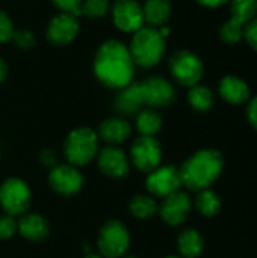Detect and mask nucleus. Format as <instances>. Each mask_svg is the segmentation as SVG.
<instances>
[{"instance_id": "nucleus-38", "label": "nucleus", "mask_w": 257, "mask_h": 258, "mask_svg": "<svg viewBox=\"0 0 257 258\" xmlns=\"http://www.w3.org/2000/svg\"><path fill=\"white\" fill-rule=\"evenodd\" d=\"M85 258H103L100 254H89V255H86Z\"/></svg>"}, {"instance_id": "nucleus-25", "label": "nucleus", "mask_w": 257, "mask_h": 258, "mask_svg": "<svg viewBox=\"0 0 257 258\" xmlns=\"http://www.w3.org/2000/svg\"><path fill=\"white\" fill-rule=\"evenodd\" d=\"M136 128L141 136H156L162 128V118L158 112L151 109H144L138 112L136 116Z\"/></svg>"}, {"instance_id": "nucleus-7", "label": "nucleus", "mask_w": 257, "mask_h": 258, "mask_svg": "<svg viewBox=\"0 0 257 258\" xmlns=\"http://www.w3.org/2000/svg\"><path fill=\"white\" fill-rule=\"evenodd\" d=\"M170 71L180 85L192 88L198 85L200 80L203 79L204 65L195 53L188 50H180L171 56Z\"/></svg>"}, {"instance_id": "nucleus-39", "label": "nucleus", "mask_w": 257, "mask_h": 258, "mask_svg": "<svg viewBox=\"0 0 257 258\" xmlns=\"http://www.w3.org/2000/svg\"><path fill=\"white\" fill-rule=\"evenodd\" d=\"M164 258H183V257H180V255H168V257H164Z\"/></svg>"}, {"instance_id": "nucleus-15", "label": "nucleus", "mask_w": 257, "mask_h": 258, "mask_svg": "<svg viewBox=\"0 0 257 258\" xmlns=\"http://www.w3.org/2000/svg\"><path fill=\"white\" fill-rule=\"evenodd\" d=\"M144 103L151 107H167L174 101L173 85L162 77H150L141 82Z\"/></svg>"}, {"instance_id": "nucleus-23", "label": "nucleus", "mask_w": 257, "mask_h": 258, "mask_svg": "<svg viewBox=\"0 0 257 258\" xmlns=\"http://www.w3.org/2000/svg\"><path fill=\"white\" fill-rule=\"evenodd\" d=\"M129 210L132 213V216H135L136 219H150L153 218L158 210H159V206L156 203V200L151 197V195H135L132 200H130V204H129Z\"/></svg>"}, {"instance_id": "nucleus-28", "label": "nucleus", "mask_w": 257, "mask_h": 258, "mask_svg": "<svg viewBox=\"0 0 257 258\" xmlns=\"http://www.w3.org/2000/svg\"><path fill=\"white\" fill-rule=\"evenodd\" d=\"M109 0H83L82 2V14L89 18H100L108 14Z\"/></svg>"}, {"instance_id": "nucleus-30", "label": "nucleus", "mask_w": 257, "mask_h": 258, "mask_svg": "<svg viewBox=\"0 0 257 258\" xmlns=\"http://www.w3.org/2000/svg\"><path fill=\"white\" fill-rule=\"evenodd\" d=\"M14 24L11 21V18L8 17V14L5 11L0 9V42H6L12 39L14 35Z\"/></svg>"}, {"instance_id": "nucleus-3", "label": "nucleus", "mask_w": 257, "mask_h": 258, "mask_svg": "<svg viewBox=\"0 0 257 258\" xmlns=\"http://www.w3.org/2000/svg\"><path fill=\"white\" fill-rule=\"evenodd\" d=\"M129 51L133 63L144 68L155 67L165 53V38L155 27H141L135 32Z\"/></svg>"}, {"instance_id": "nucleus-10", "label": "nucleus", "mask_w": 257, "mask_h": 258, "mask_svg": "<svg viewBox=\"0 0 257 258\" xmlns=\"http://www.w3.org/2000/svg\"><path fill=\"white\" fill-rule=\"evenodd\" d=\"M50 187L61 197H73L77 195L83 187V175L80 171L70 165H55L48 174Z\"/></svg>"}, {"instance_id": "nucleus-12", "label": "nucleus", "mask_w": 257, "mask_h": 258, "mask_svg": "<svg viewBox=\"0 0 257 258\" xmlns=\"http://www.w3.org/2000/svg\"><path fill=\"white\" fill-rule=\"evenodd\" d=\"M112 18L115 26L127 33L144 27L142 6L136 0H117L112 6Z\"/></svg>"}, {"instance_id": "nucleus-13", "label": "nucleus", "mask_w": 257, "mask_h": 258, "mask_svg": "<svg viewBox=\"0 0 257 258\" xmlns=\"http://www.w3.org/2000/svg\"><path fill=\"white\" fill-rule=\"evenodd\" d=\"M191 207H192V203H191L189 195L182 190H177L171 194L170 197L164 198L158 213L161 215V219L167 225L179 227L186 221L191 212Z\"/></svg>"}, {"instance_id": "nucleus-31", "label": "nucleus", "mask_w": 257, "mask_h": 258, "mask_svg": "<svg viewBox=\"0 0 257 258\" xmlns=\"http://www.w3.org/2000/svg\"><path fill=\"white\" fill-rule=\"evenodd\" d=\"M53 5L61 9L62 12H67V14H73L76 17H79L82 14V2L83 0H52Z\"/></svg>"}, {"instance_id": "nucleus-32", "label": "nucleus", "mask_w": 257, "mask_h": 258, "mask_svg": "<svg viewBox=\"0 0 257 258\" xmlns=\"http://www.w3.org/2000/svg\"><path fill=\"white\" fill-rule=\"evenodd\" d=\"M12 41L20 48H30L35 44V36L29 30H15L14 35H12Z\"/></svg>"}, {"instance_id": "nucleus-34", "label": "nucleus", "mask_w": 257, "mask_h": 258, "mask_svg": "<svg viewBox=\"0 0 257 258\" xmlns=\"http://www.w3.org/2000/svg\"><path fill=\"white\" fill-rule=\"evenodd\" d=\"M247 119H248L250 125L257 132V95L248 100V106H247Z\"/></svg>"}, {"instance_id": "nucleus-6", "label": "nucleus", "mask_w": 257, "mask_h": 258, "mask_svg": "<svg viewBox=\"0 0 257 258\" xmlns=\"http://www.w3.org/2000/svg\"><path fill=\"white\" fill-rule=\"evenodd\" d=\"M32 203V190L29 184L17 177L5 180L0 186V206L6 215L14 218L27 213Z\"/></svg>"}, {"instance_id": "nucleus-36", "label": "nucleus", "mask_w": 257, "mask_h": 258, "mask_svg": "<svg viewBox=\"0 0 257 258\" xmlns=\"http://www.w3.org/2000/svg\"><path fill=\"white\" fill-rule=\"evenodd\" d=\"M197 2L206 8H220L226 3H230V0H197Z\"/></svg>"}, {"instance_id": "nucleus-33", "label": "nucleus", "mask_w": 257, "mask_h": 258, "mask_svg": "<svg viewBox=\"0 0 257 258\" xmlns=\"http://www.w3.org/2000/svg\"><path fill=\"white\" fill-rule=\"evenodd\" d=\"M244 39L248 42V45L257 51V17L253 18L250 23L245 24V29H244Z\"/></svg>"}, {"instance_id": "nucleus-1", "label": "nucleus", "mask_w": 257, "mask_h": 258, "mask_svg": "<svg viewBox=\"0 0 257 258\" xmlns=\"http://www.w3.org/2000/svg\"><path fill=\"white\" fill-rule=\"evenodd\" d=\"M135 63L129 47L117 39L103 42L94 59V74L100 83L112 89H123L132 83Z\"/></svg>"}, {"instance_id": "nucleus-27", "label": "nucleus", "mask_w": 257, "mask_h": 258, "mask_svg": "<svg viewBox=\"0 0 257 258\" xmlns=\"http://www.w3.org/2000/svg\"><path fill=\"white\" fill-rule=\"evenodd\" d=\"M244 29H245V24H242L230 17L227 21H224L221 24L220 38L227 44H236L241 39H244Z\"/></svg>"}, {"instance_id": "nucleus-40", "label": "nucleus", "mask_w": 257, "mask_h": 258, "mask_svg": "<svg viewBox=\"0 0 257 258\" xmlns=\"http://www.w3.org/2000/svg\"><path fill=\"white\" fill-rule=\"evenodd\" d=\"M123 258H138V257H123Z\"/></svg>"}, {"instance_id": "nucleus-18", "label": "nucleus", "mask_w": 257, "mask_h": 258, "mask_svg": "<svg viewBox=\"0 0 257 258\" xmlns=\"http://www.w3.org/2000/svg\"><path fill=\"white\" fill-rule=\"evenodd\" d=\"M144 94L141 82H132L127 86H124L115 100V107L118 112L126 115H133L141 110L144 106Z\"/></svg>"}, {"instance_id": "nucleus-19", "label": "nucleus", "mask_w": 257, "mask_h": 258, "mask_svg": "<svg viewBox=\"0 0 257 258\" xmlns=\"http://www.w3.org/2000/svg\"><path fill=\"white\" fill-rule=\"evenodd\" d=\"M98 138H101L109 145H118L127 141L132 135L130 124L118 116L105 119L98 127Z\"/></svg>"}, {"instance_id": "nucleus-8", "label": "nucleus", "mask_w": 257, "mask_h": 258, "mask_svg": "<svg viewBox=\"0 0 257 258\" xmlns=\"http://www.w3.org/2000/svg\"><path fill=\"white\" fill-rule=\"evenodd\" d=\"M130 163L141 172L150 174L161 166L162 147L153 136H139L133 141L129 153Z\"/></svg>"}, {"instance_id": "nucleus-29", "label": "nucleus", "mask_w": 257, "mask_h": 258, "mask_svg": "<svg viewBox=\"0 0 257 258\" xmlns=\"http://www.w3.org/2000/svg\"><path fill=\"white\" fill-rule=\"evenodd\" d=\"M17 233V221L11 215L0 216V240H8Z\"/></svg>"}, {"instance_id": "nucleus-5", "label": "nucleus", "mask_w": 257, "mask_h": 258, "mask_svg": "<svg viewBox=\"0 0 257 258\" xmlns=\"http://www.w3.org/2000/svg\"><path fill=\"white\" fill-rule=\"evenodd\" d=\"M130 246V234L127 227L117 221H108L98 233L97 248L103 258H123Z\"/></svg>"}, {"instance_id": "nucleus-17", "label": "nucleus", "mask_w": 257, "mask_h": 258, "mask_svg": "<svg viewBox=\"0 0 257 258\" xmlns=\"http://www.w3.org/2000/svg\"><path fill=\"white\" fill-rule=\"evenodd\" d=\"M17 231L21 237L30 242H41L48 236L50 227L44 216L36 213H24L17 221Z\"/></svg>"}, {"instance_id": "nucleus-20", "label": "nucleus", "mask_w": 257, "mask_h": 258, "mask_svg": "<svg viewBox=\"0 0 257 258\" xmlns=\"http://www.w3.org/2000/svg\"><path fill=\"white\" fill-rule=\"evenodd\" d=\"M171 11L173 8L170 0H147L142 6L144 23H147L148 27L155 29L167 26L171 17Z\"/></svg>"}, {"instance_id": "nucleus-37", "label": "nucleus", "mask_w": 257, "mask_h": 258, "mask_svg": "<svg viewBox=\"0 0 257 258\" xmlns=\"http://www.w3.org/2000/svg\"><path fill=\"white\" fill-rule=\"evenodd\" d=\"M6 73H8V67H6V63H5V60L0 57V83L5 80V77H6Z\"/></svg>"}, {"instance_id": "nucleus-2", "label": "nucleus", "mask_w": 257, "mask_h": 258, "mask_svg": "<svg viewBox=\"0 0 257 258\" xmlns=\"http://www.w3.org/2000/svg\"><path fill=\"white\" fill-rule=\"evenodd\" d=\"M223 169L224 157L218 150H198L191 157H188L179 169L182 186L194 192L209 189L220 178Z\"/></svg>"}, {"instance_id": "nucleus-21", "label": "nucleus", "mask_w": 257, "mask_h": 258, "mask_svg": "<svg viewBox=\"0 0 257 258\" xmlns=\"http://www.w3.org/2000/svg\"><path fill=\"white\" fill-rule=\"evenodd\" d=\"M203 248H204V240H203L201 234L197 230L188 228V230L180 233V236L177 239V249H179L180 257H200L201 252H203Z\"/></svg>"}, {"instance_id": "nucleus-22", "label": "nucleus", "mask_w": 257, "mask_h": 258, "mask_svg": "<svg viewBox=\"0 0 257 258\" xmlns=\"http://www.w3.org/2000/svg\"><path fill=\"white\" fill-rule=\"evenodd\" d=\"M195 207L200 212V215H203L204 218H215L221 212L223 203L220 195L209 187L198 192L195 198Z\"/></svg>"}, {"instance_id": "nucleus-9", "label": "nucleus", "mask_w": 257, "mask_h": 258, "mask_svg": "<svg viewBox=\"0 0 257 258\" xmlns=\"http://www.w3.org/2000/svg\"><path fill=\"white\" fill-rule=\"evenodd\" d=\"M145 187L153 198H167L171 194L180 190L182 180L176 166L165 165L151 171L145 178Z\"/></svg>"}, {"instance_id": "nucleus-11", "label": "nucleus", "mask_w": 257, "mask_h": 258, "mask_svg": "<svg viewBox=\"0 0 257 258\" xmlns=\"http://www.w3.org/2000/svg\"><path fill=\"white\" fill-rule=\"evenodd\" d=\"M97 165L103 175L109 178H124L130 171L129 156L117 145H108L97 154Z\"/></svg>"}, {"instance_id": "nucleus-4", "label": "nucleus", "mask_w": 257, "mask_h": 258, "mask_svg": "<svg viewBox=\"0 0 257 258\" xmlns=\"http://www.w3.org/2000/svg\"><path fill=\"white\" fill-rule=\"evenodd\" d=\"M100 151L98 135L89 127H77L68 133L64 142V154L70 165L79 168L97 159Z\"/></svg>"}, {"instance_id": "nucleus-16", "label": "nucleus", "mask_w": 257, "mask_h": 258, "mask_svg": "<svg viewBox=\"0 0 257 258\" xmlns=\"http://www.w3.org/2000/svg\"><path fill=\"white\" fill-rule=\"evenodd\" d=\"M218 92L224 101L233 106H241L248 103L251 97L250 86L245 80L238 76H226L218 85Z\"/></svg>"}, {"instance_id": "nucleus-14", "label": "nucleus", "mask_w": 257, "mask_h": 258, "mask_svg": "<svg viewBox=\"0 0 257 258\" xmlns=\"http://www.w3.org/2000/svg\"><path fill=\"white\" fill-rule=\"evenodd\" d=\"M79 33V21L73 14L61 12L53 17L47 27V39L55 45H67Z\"/></svg>"}, {"instance_id": "nucleus-24", "label": "nucleus", "mask_w": 257, "mask_h": 258, "mask_svg": "<svg viewBox=\"0 0 257 258\" xmlns=\"http://www.w3.org/2000/svg\"><path fill=\"white\" fill-rule=\"evenodd\" d=\"M188 103L197 112H209L214 107L215 97H214V92L208 86L198 83V85L189 88Z\"/></svg>"}, {"instance_id": "nucleus-35", "label": "nucleus", "mask_w": 257, "mask_h": 258, "mask_svg": "<svg viewBox=\"0 0 257 258\" xmlns=\"http://www.w3.org/2000/svg\"><path fill=\"white\" fill-rule=\"evenodd\" d=\"M39 159H41L42 165H45V166H55L56 165V154L52 150H44L39 154Z\"/></svg>"}, {"instance_id": "nucleus-26", "label": "nucleus", "mask_w": 257, "mask_h": 258, "mask_svg": "<svg viewBox=\"0 0 257 258\" xmlns=\"http://www.w3.org/2000/svg\"><path fill=\"white\" fill-rule=\"evenodd\" d=\"M232 18L247 24L257 15V0H230Z\"/></svg>"}]
</instances>
